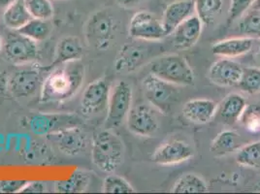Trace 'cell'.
Segmentation results:
<instances>
[{
	"label": "cell",
	"instance_id": "cell-6",
	"mask_svg": "<svg viewBox=\"0 0 260 194\" xmlns=\"http://www.w3.org/2000/svg\"><path fill=\"white\" fill-rule=\"evenodd\" d=\"M133 92L129 84L120 81L111 89L107 106L105 130H113L119 126L127 118L132 108Z\"/></svg>",
	"mask_w": 260,
	"mask_h": 194
},
{
	"label": "cell",
	"instance_id": "cell-32",
	"mask_svg": "<svg viewBox=\"0 0 260 194\" xmlns=\"http://www.w3.org/2000/svg\"><path fill=\"white\" fill-rule=\"evenodd\" d=\"M32 19L49 21L54 17V6L50 0H24Z\"/></svg>",
	"mask_w": 260,
	"mask_h": 194
},
{
	"label": "cell",
	"instance_id": "cell-18",
	"mask_svg": "<svg viewBox=\"0 0 260 194\" xmlns=\"http://www.w3.org/2000/svg\"><path fill=\"white\" fill-rule=\"evenodd\" d=\"M217 104L209 99H192L187 101L183 108L184 118L197 124H204L215 118Z\"/></svg>",
	"mask_w": 260,
	"mask_h": 194
},
{
	"label": "cell",
	"instance_id": "cell-27",
	"mask_svg": "<svg viewBox=\"0 0 260 194\" xmlns=\"http://www.w3.org/2000/svg\"><path fill=\"white\" fill-rule=\"evenodd\" d=\"M52 30L53 27L49 21L31 19L17 31L35 42H43L50 37Z\"/></svg>",
	"mask_w": 260,
	"mask_h": 194
},
{
	"label": "cell",
	"instance_id": "cell-14",
	"mask_svg": "<svg viewBox=\"0 0 260 194\" xmlns=\"http://www.w3.org/2000/svg\"><path fill=\"white\" fill-rule=\"evenodd\" d=\"M193 156V149L183 141L172 140L163 144L153 152L152 160L160 165H173Z\"/></svg>",
	"mask_w": 260,
	"mask_h": 194
},
{
	"label": "cell",
	"instance_id": "cell-24",
	"mask_svg": "<svg viewBox=\"0 0 260 194\" xmlns=\"http://www.w3.org/2000/svg\"><path fill=\"white\" fill-rule=\"evenodd\" d=\"M241 136L235 131L225 130L220 132L212 142L210 151L214 156H224L232 151H238L242 147Z\"/></svg>",
	"mask_w": 260,
	"mask_h": 194
},
{
	"label": "cell",
	"instance_id": "cell-15",
	"mask_svg": "<svg viewBox=\"0 0 260 194\" xmlns=\"http://www.w3.org/2000/svg\"><path fill=\"white\" fill-rule=\"evenodd\" d=\"M243 73V67L228 58H221L211 65L208 77L218 86H237Z\"/></svg>",
	"mask_w": 260,
	"mask_h": 194
},
{
	"label": "cell",
	"instance_id": "cell-28",
	"mask_svg": "<svg viewBox=\"0 0 260 194\" xmlns=\"http://www.w3.org/2000/svg\"><path fill=\"white\" fill-rule=\"evenodd\" d=\"M240 165L252 169H260V141L242 146L236 154Z\"/></svg>",
	"mask_w": 260,
	"mask_h": 194
},
{
	"label": "cell",
	"instance_id": "cell-5",
	"mask_svg": "<svg viewBox=\"0 0 260 194\" xmlns=\"http://www.w3.org/2000/svg\"><path fill=\"white\" fill-rule=\"evenodd\" d=\"M143 88L149 103L165 114L170 112L179 97L176 85L168 83L152 73L144 78Z\"/></svg>",
	"mask_w": 260,
	"mask_h": 194
},
{
	"label": "cell",
	"instance_id": "cell-37",
	"mask_svg": "<svg viewBox=\"0 0 260 194\" xmlns=\"http://www.w3.org/2000/svg\"><path fill=\"white\" fill-rule=\"evenodd\" d=\"M47 191L46 183L40 181L28 182L24 185L20 193H42Z\"/></svg>",
	"mask_w": 260,
	"mask_h": 194
},
{
	"label": "cell",
	"instance_id": "cell-41",
	"mask_svg": "<svg viewBox=\"0 0 260 194\" xmlns=\"http://www.w3.org/2000/svg\"><path fill=\"white\" fill-rule=\"evenodd\" d=\"M257 61H258V64L260 66V46L259 49H258V52H257Z\"/></svg>",
	"mask_w": 260,
	"mask_h": 194
},
{
	"label": "cell",
	"instance_id": "cell-43",
	"mask_svg": "<svg viewBox=\"0 0 260 194\" xmlns=\"http://www.w3.org/2000/svg\"><path fill=\"white\" fill-rule=\"evenodd\" d=\"M256 188H257V189H258V190H257V191H260V182H259V183H257V185H256Z\"/></svg>",
	"mask_w": 260,
	"mask_h": 194
},
{
	"label": "cell",
	"instance_id": "cell-34",
	"mask_svg": "<svg viewBox=\"0 0 260 194\" xmlns=\"http://www.w3.org/2000/svg\"><path fill=\"white\" fill-rule=\"evenodd\" d=\"M239 120L245 125L246 130L256 132L260 130L259 105H247Z\"/></svg>",
	"mask_w": 260,
	"mask_h": 194
},
{
	"label": "cell",
	"instance_id": "cell-10",
	"mask_svg": "<svg viewBox=\"0 0 260 194\" xmlns=\"http://www.w3.org/2000/svg\"><path fill=\"white\" fill-rule=\"evenodd\" d=\"M129 35L143 41H159L167 36L162 22L150 12L136 13L130 20Z\"/></svg>",
	"mask_w": 260,
	"mask_h": 194
},
{
	"label": "cell",
	"instance_id": "cell-30",
	"mask_svg": "<svg viewBox=\"0 0 260 194\" xmlns=\"http://www.w3.org/2000/svg\"><path fill=\"white\" fill-rule=\"evenodd\" d=\"M240 33L249 38H260V12L249 9L239 22Z\"/></svg>",
	"mask_w": 260,
	"mask_h": 194
},
{
	"label": "cell",
	"instance_id": "cell-23",
	"mask_svg": "<svg viewBox=\"0 0 260 194\" xmlns=\"http://www.w3.org/2000/svg\"><path fill=\"white\" fill-rule=\"evenodd\" d=\"M24 0H16L3 13L4 24L13 30H18L31 20Z\"/></svg>",
	"mask_w": 260,
	"mask_h": 194
},
{
	"label": "cell",
	"instance_id": "cell-7",
	"mask_svg": "<svg viewBox=\"0 0 260 194\" xmlns=\"http://www.w3.org/2000/svg\"><path fill=\"white\" fill-rule=\"evenodd\" d=\"M81 124L82 119L71 113H40L30 116L26 120L27 128L38 136H47L68 127L80 126Z\"/></svg>",
	"mask_w": 260,
	"mask_h": 194
},
{
	"label": "cell",
	"instance_id": "cell-25",
	"mask_svg": "<svg viewBox=\"0 0 260 194\" xmlns=\"http://www.w3.org/2000/svg\"><path fill=\"white\" fill-rule=\"evenodd\" d=\"M90 182V176L83 170H76L64 181L54 183V190L58 193H81L86 191Z\"/></svg>",
	"mask_w": 260,
	"mask_h": 194
},
{
	"label": "cell",
	"instance_id": "cell-29",
	"mask_svg": "<svg viewBox=\"0 0 260 194\" xmlns=\"http://www.w3.org/2000/svg\"><path fill=\"white\" fill-rule=\"evenodd\" d=\"M195 12L203 23L209 24L214 22L220 12L223 0H194Z\"/></svg>",
	"mask_w": 260,
	"mask_h": 194
},
{
	"label": "cell",
	"instance_id": "cell-36",
	"mask_svg": "<svg viewBox=\"0 0 260 194\" xmlns=\"http://www.w3.org/2000/svg\"><path fill=\"white\" fill-rule=\"evenodd\" d=\"M27 183H28V181H23V180L0 181V192H2V193L21 192V190Z\"/></svg>",
	"mask_w": 260,
	"mask_h": 194
},
{
	"label": "cell",
	"instance_id": "cell-26",
	"mask_svg": "<svg viewBox=\"0 0 260 194\" xmlns=\"http://www.w3.org/2000/svg\"><path fill=\"white\" fill-rule=\"evenodd\" d=\"M209 191L206 182L195 174H185L174 184V193H205Z\"/></svg>",
	"mask_w": 260,
	"mask_h": 194
},
{
	"label": "cell",
	"instance_id": "cell-12",
	"mask_svg": "<svg viewBox=\"0 0 260 194\" xmlns=\"http://www.w3.org/2000/svg\"><path fill=\"white\" fill-rule=\"evenodd\" d=\"M111 87L104 78L98 79L85 88L81 99V112L85 116L101 113L108 106Z\"/></svg>",
	"mask_w": 260,
	"mask_h": 194
},
{
	"label": "cell",
	"instance_id": "cell-22",
	"mask_svg": "<svg viewBox=\"0 0 260 194\" xmlns=\"http://www.w3.org/2000/svg\"><path fill=\"white\" fill-rule=\"evenodd\" d=\"M252 38L241 37L218 41L212 47L213 54L225 58L236 57L249 53L252 48Z\"/></svg>",
	"mask_w": 260,
	"mask_h": 194
},
{
	"label": "cell",
	"instance_id": "cell-3",
	"mask_svg": "<svg viewBox=\"0 0 260 194\" xmlns=\"http://www.w3.org/2000/svg\"><path fill=\"white\" fill-rule=\"evenodd\" d=\"M150 71L153 75L176 86H192L194 73L185 58L179 54H166L152 60Z\"/></svg>",
	"mask_w": 260,
	"mask_h": 194
},
{
	"label": "cell",
	"instance_id": "cell-40",
	"mask_svg": "<svg viewBox=\"0 0 260 194\" xmlns=\"http://www.w3.org/2000/svg\"><path fill=\"white\" fill-rule=\"evenodd\" d=\"M250 9H252V10H256V11L260 12V0H255V1L253 2V4L251 5Z\"/></svg>",
	"mask_w": 260,
	"mask_h": 194
},
{
	"label": "cell",
	"instance_id": "cell-39",
	"mask_svg": "<svg viewBox=\"0 0 260 194\" xmlns=\"http://www.w3.org/2000/svg\"><path fill=\"white\" fill-rule=\"evenodd\" d=\"M16 0H0V8L6 9L12 3H14Z\"/></svg>",
	"mask_w": 260,
	"mask_h": 194
},
{
	"label": "cell",
	"instance_id": "cell-35",
	"mask_svg": "<svg viewBox=\"0 0 260 194\" xmlns=\"http://www.w3.org/2000/svg\"><path fill=\"white\" fill-rule=\"evenodd\" d=\"M255 0H231L229 8V20L235 21L240 19L245 13L249 11Z\"/></svg>",
	"mask_w": 260,
	"mask_h": 194
},
{
	"label": "cell",
	"instance_id": "cell-38",
	"mask_svg": "<svg viewBox=\"0 0 260 194\" xmlns=\"http://www.w3.org/2000/svg\"><path fill=\"white\" fill-rule=\"evenodd\" d=\"M119 5L122 7H135L138 4H140L142 2L146 1V0H115Z\"/></svg>",
	"mask_w": 260,
	"mask_h": 194
},
{
	"label": "cell",
	"instance_id": "cell-19",
	"mask_svg": "<svg viewBox=\"0 0 260 194\" xmlns=\"http://www.w3.org/2000/svg\"><path fill=\"white\" fill-rule=\"evenodd\" d=\"M84 54V46L76 36H66L61 38L56 45L54 61L50 68L68 62L81 60Z\"/></svg>",
	"mask_w": 260,
	"mask_h": 194
},
{
	"label": "cell",
	"instance_id": "cell-8",
	"mask_svg": "<svg viewBox=\"0 0 260 194\" xmlns=\"http://www.w3.org/2000/svg\"><path fill=\"white\" fill-rule=\"evenodd\" d=\"M4 55L14 64L31 63L38 58L37 42L14 30L9 33L2 46Z\"/></svg>",
	"mask_w": 260,
	"mask_h": 194
},
{
	"label": "cell",
	"instance_id": "cell-17",
	"mask_svg": "<svg viewBox=\"0 0 260 194\" xmlns=\"http://www.w3.org/2000/svg\"><path fill=\"white\" fill-rule=\"evenodd\" d=\"M203 22L198 16L192 15L182 22L174 30V45L179 49H188L194 46L202 33Z\"/></svg>",
	"mask_w": 260,
	"mask_h": 194
},
{
	"label": "cell",
	"instance_id": "cell-2",
	"mask_svg": "<svg viewBox=\"0 0 260 194\" xmlns=\"http://www.w3.org/2000/svg\"><path fill=\"white\" fill-rule=\"evenodd\" d=\"M124 158V145L110 130L98 132L91 143V161L100 171L115 172Z\"/></svg>",
	"mask_w": 260,
	"mask_h": 194
},
{
	"label": "cell",
	"instance_id": "cell-33",
	"mask_svg": "<svg viewBox=\"0 0 260 194\" xmlns=\"http://www.w3.org/2000/svg\"><path fill=\"white\" fill-rule=\"evenodd\" d=\"M102 191L104 193H132L134 188L124 178L109 175L103 181Z\"/></svg>",
	"mask_w": 260,
	"mask_h": 194
},
{
	"label": "cell",
	"instance_id": "cell-16",
	"mask_svg": "<svg viewBox=\"0 0 260 194\" xmlns=\"http://www.w3.org/2000/svg\"><path fill=\"white\" fill-rule=\"evenodd\" d=\"M194 12V0H177L169 4L164 11L161 22L166 34H172L177 26L191 17Z\"/></svg>",
	"mask_w": 260,
	"mask_h": 194
},
{
	"label": "cell",
	"instance_id": "cell-31",
	"mask_svg": "<svg viewBox=\"0 0 260 194\" xmlns=\"http://www.w3.org/2000/svg\"><path fill=\"white\" fill-rule=\"evenodd\" d=\"M237 86L246 93H260V68L243 67V73Z\"/></svg>",
	"mask_w": 260,
	"mask_h": 194
},
{
	"label": "cell",
	"instance_id": "cell-42",
	"mask_svg": "<svg viewBox=\"0 0 260 194\" xmlns=\"http://www.w3.org/2000/svg\"><path fill=\"white\" fill-rule=\"evenodd\" d=\"M2 46H3V42H2V38H1V36H0V51H1V49H2Z\"/></svg>",
	"mask_w": 260,
	"mask_h": 194
},
{
	"label": "cell",
	"instance_id": "cell-1",
	"mask_svg": "<svg viewBox=\"0 0 260 194\" xmlns=\"http://www.w3.org/2000/svg\"><path fill=\"white\" fill-rule=\"evenodd\" d=\"M45 77L40 89V102L59 103L74 96L85 80V66L80 60L54 67Z\"/></svg>",
	"mask_w": 260,
	"mask_h": 194
},
{
	"label": "cell",
	"instance_id": "cell-11",
	"mask_svg": "<svg viewBox=\"0 0 260 194\" xmlns=\"http://www.w3.org/2000/svg\"><path fill=\"white\" fill-rule=\"evenodd\" d=\"M47 141L58 151L69 156H76L87 149V136L80 126H72L46 136Z\"/></svg>",
	"mask_w": 260,
	"mask_h": 194
},
{
	"label": "cell",
	"instance_id": "cell-13",
	"mask_svg": "<svg viewBox=\"0 0 260 194\" xmlns=\"http://www.w3.org/2000/svg\"><path fill=\"white\" fill-rule=\"evenodd\" d=\"M126 119L128 130L135 135L152 137L158 130V120L154 112L146 105L132 107Z\"/></svg>",
	"mask_w": 260,
	"mask_h": 194
},
{
	"label": "cell",
	"instance_id": "cell-9",
	"mask_svg": "<svg viewBox=\"0 0 260 194\" xmlns=\"http://www.w3.org/2000/svg\"><path fill=\"white\" fill-rule=\"evenodd\" d=\"M44 79L39 68H22L12 74L7 88L16 98H28L41 89Z\"/></svg>",
	"mask_w": 260,
	"mask_h": 194
},
{
	"label": "cell",
	"instance_id": "cell-21",
	"mask_svg": "<svg viewBox=\"0 0 260 194\" xmlns=\"http://www.w3.org/2000/svg\"><path fill=\"white\" fill-rule=\"evenodd\" d=\"M146 50L137 45L127 44L121 48L115 61V69L119 73H130L144 62Z\"/></svg>",
	"mask_w": 260,
	"mask_h": 194
},
{
	"label": "cell",
	"instance_id": "cell-4",
	"mask_svg": "<svg viewBox=\"0 0 260 194\" xmlns=\"http://www.w3.org/2000/svg\"><path fill=\"white\" fill-rule=\"evenodd\" d=\"M116 33V22L108 10L95 12L85 26L87 42L95 50L104 51L112 45Z\"/></svg>",
	"mask_w": 260,
	"mask_h": 194
},
{
	"label": "cell",
	"instance_id": "cell-20",
	"mask_svg": "<svg viewBox=\"0 0 260 194\" xmlns=\"http://www.w3.org/2000/svg\"><path fill=\"white\" fill-rule=\"evenodd\" d=\"M247 106L246 99L238 93L228 94L217 105L216 118L221 123L232 125L237 122Z\"/></svg>",
	"mask_w": 260,
	"mask_h": 194
}]
</instances>
